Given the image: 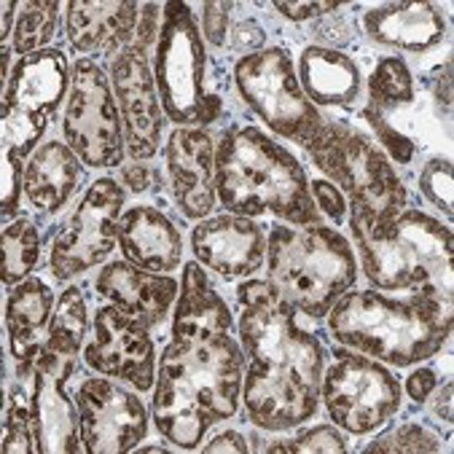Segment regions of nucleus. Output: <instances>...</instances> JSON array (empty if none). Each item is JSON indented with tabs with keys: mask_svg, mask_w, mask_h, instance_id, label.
<instances>
[{
	"mask_svg": "<svg viewBox=\"0 0 454 454\" xmlns=\"http://www.w3.org/2000/svg\"><path fill=\"white\" fill-rule=\"evenodd\" d=\"M239 339L247 360L245 409L263 430H291L317 414L325 352L269 283L239 286Z\"/></svg>",
	"mask_w": 454,
	"mask_h": 454,
	"instance_id": "1",
	"label": "nucleus"
},
{
	"mask_svg": "<svg viewBox=\"0 0 454 454\" xmlns=\"http://www.w3.org/2000/svg\"><path fill=\"white\" fill-rule=\"evenodd\" d=\"M245 352L229 333H177L161 352L153 393L159 433L197 449L215 422L237 414L242 395Z\"/></svg>",
	"mask_w": 454,
	"mask_h": 454,
	"instance_id": "2",
	"label": "nucleus"
},
{
	"mask_svg": "<svg viewBox=\"0 0 454 454\" xmlns=\"http://www.w3.org/2000/svg\"><path fill=\"white\" fill-rule=\"evenodd\" d=\"M349 226L363 271L380 291H409L451 301L449 226L419 210L377 218L360 207H352Z\"/></svg>",
	"mask_w": 454,
	"mask_h": 454,
	"instance_id": "3",
	"label": "nucleus"
},
{
	"mask_svg": "<svg viewBox=\"0 0 454 454\" xmlns=\"http://www.w3.org/2000/svg\"><path fill=\"white\" fill-rule=\"evenodd\" d=\"M215 194L237 215L275 213L288 223H317L312 186L280 143L255 127L226 132L215 148Z\"/></svg>",
	"mask_w": 454,
	"mask_h": 454,
	"instance_id": "4",
	"label": "nucleus"
},
{
	"mask_svg": "<svg viewBox=\"0 0 454 454\" xmlns=\"http://www.w3.org/2000/svg\"><path fill=\"white\" fill-rule=\"evenodd\" d=\"M328 328L339 344L406 369L449 341L451 301L425 294L403 301L377 291L344 294L328 312Z\"/></svg>",
	"mask_w": 454,
	"mask_h": 454,
	"instance_id": "5",
	"label": "nucleus"
},
{
	"mask_svg": "<svg viewBox=\"0 0 454 454\" xmlns=\"http://www.w3.org/2000/svg\"><path fill=\"white\" fill-rule=\"evenodd\" d=\"M269 286L307 317H325L355 286L357 263L349 242L320 223L304 229L275 226L266 239Z\"/></svg>",
	"mask_w": 454,
	"mask_h": 454,
	"instance_id": "6",
	"label": "nucleus"
},
{
	"mask_svg": "<svg viewBox=\"0 0 454 454\" xmlns=\"http://www.w3.org/2000/svg\"><path fill=\"white\" fill-rule=\"evenodd\" d=\"M153 46V78L169 121L180 127L210 124L221 114V100L207 86L205 43L186 4H167Z\"/></svg>",
	"mask_w": 454,
	"mask_h": 454,
	"instance_id": "7",
	"label": "nucleus"
},
{
	"mask_svg": "<svg viewBox=\"0 0 454 454\" xmlns=\"http://www.w3.org/2000/svg\"><path fill=\"white\" fill-rule=\"evenodd\" d=\"M315 167L363 213L390 218L406 207V189L382 148L344 121H323L307 143Z\"/></svg>",
	"mask_w": 454,
	"mask_h": 454,
	"instance_id": "8",
	"label": "nucleus"
},
{
	"mask_svg": "<svg viewBox=\"0 0 454 454\" xmlns=\"http://www.w3.org/2000/svg\"><path fill=\"white\" fill-rule=\"evenodd\" d=\"M234 81L245 103L278 135L307 145L325 121L304 95L294 59L286 49L245 54L234 67Z\"/></svg>",
	"mask_w": 454,
	"mask_h": 454,
	"instance_id": "9",
	"label": "nucleus"
},
{
	"mask_svg": "<svg viewBox=\"0 0 454 454\" xmlns=\"http://www.w3.org/2000/svg\"><path fill=\"white\" fill-rule=\"evenodd\" d=\"M67 83V59L59 49L33 51L14 65L4 92V143L9 156L25 159L35 151Z\"/></svg>",
	"mask_w": 454,
	"mask_h": 454,
	"instance_id": "10",
	"label": "nucleus"
},
{
	"mask_svg": "<svg viewBox=\"0 0 454 454\" xmlns=\"http://www.w3.org/2000/svg\"><path fill=\"white\" fill-rule=\"evenodd\" d=\"M320 395L339 427L363 435L398 414L403 390L380 360L363 352H336L333 366L323 377Z\"/></svg>",
	"mask_w": 454,
	"mask_h": 454,
	"instance_id": "11",
	"label": "nucleus"
},
{
	"mask_svg": "<svg viewBox=\"0 0 454 454\" xmlns=\"http://www.w3.org/2000/svg\"><path fill=\"white\" fill-rule=\"evenodd\" d=\"M65 140L89 167H119L124 159L121 116L103 67L92 59L73 65Z\"/></svg>",
	"mask_w": 454,
	"mask_h": 454,
	"instance_id": "12",
	"label": "nucleus"
},
{
	"mask_svg": "<svg viewBox=\"0 0 454 454\" xmlns=\"http://www.w3.org/2000/svg\"><path fill=\"white\" fill-rule=\"evenodd\" d=\"M124 207V192L116 180H95L83 194L78 210L67 221L65 231L51 245V271L57 280L83 275L106 261L119 239V221Z\"/></svg>",
	"mask_w": 454,
	"mask_h": 454,
	"instance_id": "13",
	"label": "nucleus"
},
{
	"mask_svg": "<svg viewBox=\"0 0 454 454\" xmlns=\"http://www.w3.org/2000/svg\"><path fill=\"white\" fill-rule=\"evenodd\" d=\"M78 369V349L62 347L57 341H46L38 366H35V387L30 395L33 409V430L35 449L43 454L57 451H86L78 438V406L67 395V382Z\"/></svg>",
	"mask_w": 454,
	"mask_h": 454,
	"instance_id": "14",
	"label": "nucleus"
},
{
	"mask_svg": "<svg viewBox=\"0 0 454 454\" xmlns=\"http://www.w3.org/2000/svg\"><path fill=\"white\" fill-rule=\"evenodd\" d=\"M75 406L86 451H129L148 433V411L143 401L108 380H86L75 393Z\"/></svg>",
	"mask_w": 454,
	"mask_h": 454,
	"instance_id": "15",
	"label": "nucleus"
},
{
	"mask_svg": "<svg viewBox=\"0 0 454 454\" xmlns=\"http://www.w3.org/2000/svg\"><path fill=\"white\" fill-rule=\"evenodd\" d=\"M111 81L129 156L151 159L161 143L164 116L156 78L151 75L145 62V51L137 46L121 49L111 65Z\"/></svg>",
	"mask_w": 454,
	"mask_h": 454,
	"instance_id": "16",
	"label": "nucleus"
},
{
	"mask_svg": "<svg viewBox=\"0 0 454 454\" xmlns=\"http://www.w3.org/2000/svg\"><path fill=\"white\" fill-rule=\"evenodd\" d=\"M153 341L143 323L116 307H100L95 315V339L86 347V363L95 372L124 380L135 390L153 385Z\"/></svg>",
	"mask_w": 454,
	"mask_h": 454,
	"instance_id": "17",
	"label": "nucleus"
},
{
	"mask_svg": "<svg viewBox=\"0 0 454 454\" xmlns=\"http://www.w3.org/2000/svg\"><path fill=\"white\" fill-rule=\"evenodd\" d=\"M167 177L177 210L186 218H205L215 207V145L202 129L180 127L167 148Z\"/></svg>",
	"mask_w": 454,
	"mask_h": 454,
	"instance_id": "18",
	"label": "nucleus"
},
{
	"mask_svg": "<svg viewBox=\"0 0 454 454\" xmlns=\"http://www.w3.org/2000/svg\"><path fill=\"white\" fill-rule=\"evenodd\" d=\"M192 247L205 266L229 280H237L250 278L261 269L266 255V234L261 223L245 215H218L202 221L192 231Z\"/></svg>",
	"mask_w": 454,
	"mask_h": 454,
	"instance_id": "19",
	"label": "nucleus"
},
{
	"mask_svg": "<svg viewBox=\"0 0 454 454\" xmlns=\"http://www.w3.org/2000/svg\"><path fill=\"white\" fill-rule=\"evenodd\" d=\"M95 286L100 296L114 301L116 309L135 317L145 328L159 325L177 296V283L172 278L153 275V271H145L127 261L108 263Z\"/></svg>",
	"mask_w": 454,
	"mask_h": 454,
	"instance_id": "20",
	"label": "nucleus"
},
{
	"mask_svg": "<svg viewBox=\"0 0 454 454\" xmlns=\"http://www.w3.org/2000/svg\"><path fill=\"white\" fill-rule=\"evenodd\" d=\"M51 307H54V294L38 278L20 283L14 294L9 296V304H6L9 349H12L20 380H27L30 374H35L38 357L49 339V325L54 315Z\"/></svg>",
	"mask_w": 454,
	"mask_h": 454,
	"instance_id": "21",
	"label": "nucleus"
},
{
	"mask_svg": "<svg viewBox=\"0 0 454 454\" xmlns=\"http://www.w3.org/2000/svg\"><path fill=\"white\" fill-rule=\"evenodd\" d=\"M119 242L129 263L145 271H172L184 255V239L175 223L156 207H129L119 221Z\"/></svg>",
	"mask_w": 454,
	"mask_h": 454,
	"instance_id": "22",
	"label": "nucleus"
},
{
	"mask_svg": "<svg viewBox=\"0 0 454 454\" xmlns=\"http://www.w3.org/2000/svg\"><path fill=\"white\" fill-rule=\"evenodd\" d=\"M366 33L385 46L403 51H430L446 38V20L430 4H387L366 12Z\"/></svg>",
	"mask_w": 454,
	"mask_h": 454,
	"instance_id": "23",
	"label": "nucleus"
},
{
	"mask_svg": "<svg viewBox=\"0 0 454 454\" xmlns=\"http://www.w3.org/2000/svg\"><path fill=\"white\" fill-rule=\"evenodd\" d=\"M81 180H83V169L73 148L49 140L30 153L25 164L22 189L33 207H38L41 213H57L75 194Z\"/></svg>",
	"mask_w": 454,
	"mask_h": 454,
	"instance_id": "24",
	"label": "nucleus"
},
{
	"mask_svg": "<svg viewBox=\"0 0 454 454\" xmlns=\"http://www.w3.org/2000/svg\"><path fill=\"white\" fill-rule=\"evenodd\" d=\"M135 22V4H67V35L78 51H116L129 43Z\"/></svg>",
	"mask_w": 454,
	"mask_h": 454,
	"instance_id": "25",
	"label": "nucleus"
},
{
	"mask_svg": "<svg viewBox=\"0 0 454 454\" xmlns=\"http://www.w3.org/2000/svg\"><path fill=\"white\" fill-rule=\"evenodd\" d=\"M299 83L312 103L349 106L360 95V70L336 49L309 46L299 59Z\"/></svg>",
	"mask_w": 454,
	"mask_h": 454,
	"instance_id": "26",
	"label": "nucleus"
},
{
	"mask_svg": "<svg viewBox=\"0 0 454 454\" xmlns=\"http://www.w3.org/2000/svg\"><path fill=\"white\" fill-rule=\"evenodd\" d=\"M231 312L221 294L207 280V271L200 263H186L184 291H180L172 336L175 333H229Z\"/></svg>",
	"mask_w": 454,
	"mask_h": 454,
	"instance_id": "27",
	"label": "nucleus"
},
{
	"mask_svg": "<svg viewBox=\"0 0 454 454\" xmlns=\"http://www.w3.org/2000/svg\"><path fill=\"white\" fill-rule=\"evenodd\" d=\"M41 255V239L30 221L20 218L4 229V283L20 286Z\"/></svg>",
	"mask_w": 454,
	"mask_h": 454,
	"instance_id": "28",
	"label": "nucleus"
},
{
	"mask_svg": "<svg viewBox=\"0 0 454 454\" xmlns=\"http://www.w3.org/2000/svg\"><path fill=\"white\" fill-rule=\"evenodd\" d=\"M59 27V4H22L17 30H14V51L27 57L33 51H41L43 43H49L57 35Z\"/></svg>",
	"mask_w": 454,
	"mask_h": 454,
	"instance_id": "29",
	"label": "nucleus"
},
{
	"mask_svg": "<svg viewBox=\"0 0 454 454\" xmlns=\"http://www.w3.org/2000/svg\"><path fill=\"white\" fill-rule=\"evenodd\" d=\"M411 98H414V83H411V73H409L406 62L398 57L382 59L372 75L374 108H380V114H382V111L401 108V106L411 103Z\"/></svg>",
	"mask_w": 454,
	"mask_h": 454,
	"instance_id": "30",
	"label": "nucleus"
},
{
	"mask_svg": "<svg viewBox=\"0 0 454 454\" xmlns=\"http://www.w3.org/2000/svg\"><path fill=\"white\" fill-rule=\"evenodd\" d=\"M86 301L78 288H67L62 299L57 301V312L51 315L49 339L70 349H81V341L86 336Z\"/></svg>",
	"mask_w": 454,
	"mask_h": 454,
	"instance_id": "31",
	"label": "nucleus"
},
{
	"mask_svg": "<svg viewBox=\"0 0 454 454\" xmlns=\"http://www.w3.org/2000/svg\"><path fill=\"white\" fill-rule=\"evenodd\" d=\"M4 451H38L35 449V430H33V409L25 393L17 387L9 395L6 422H4Z\"/></svg>",
	"mask_w": 454,
	"mask_h": 454,
	"instance_id": "32",
	"label": "nucleus"
},
{
	"mask_svg": "<svg viewBox=\"0 0 454 454\" xmlns=\"http://www.w3.org/2000/svg\"><path fill=\"white\" fill-rule=\"evenodd\" d=\"M366 451H441V441L427 427L406 422L380 435L374 443L366 446Z\"/></svg>",
	"mask_w": 454,
	"mask_h": 454,
	"instance_id": "33",
	"label": "nucleus"
},
{
	"mask_svg": "<svg viewBox=\"0 0 454 454\" xmlns=\"http://www.w3.org/2000/svg\"><path fill=\"white\" fill-rule=\"evenodd\" d=\"M451 161L449 159H430L419 175V192L446 215L454 207V189H451Z\"/></svg>",
	"mask_w": 454,
	"mask_h": 454,
	"instance_id": "34",
	"label": "nucleus"
},
{
	"mask_svg": "<svg viewBox=\"0 0 454 454\" xmlns=\"http://www.w3.org/2000/svg\"><path fill=\"white\" fill-rule=\"evenodd\" d=\"M269 451H299V454H315V451H347V438L333 427V425H320L312 427L291 441H278L271 443Z\"/></svg>",
	"mask_w": 454,
	"mask_h": 454,
	"instance_id": "35",
	"label": "nucleus"
},
{
	"mask_svg": "<svg viewBox=\"0 0 454 454\" xmlns=\"http://www.w3.org/2000/svg\"><path fill=\"white\" fill-rule=\"evenodd\" d=\"M363 119H366V121L372 124V129L377 132L382 148L393 156V161H398V164H409V161H411V156H414V143H411L406 135H401L395 127H390V124L385 121V116H382L374 106L363 111Z\"/></svg>",
	"mask_w": 454,
	"mask_h": 454,
	"instance_id": "36",
	"label": "nucleus"
},
{
	"mask_svg": "<svg viewBox=\"0 0 454 454\" xmlns=\"http://www.w3.org/2000/svg\"><path fill=\"white\" fill-rule=\"evenodd\" d=\"M22 159L17 156H9L6 153V161H4V218L9 221L14 213H17V205H20V186H25V169L20 164Z\"/></svg>",
	"mask_w": 454,
	"mask_h": 454,
	"instance_id": "37",
	"label": "nucleus"
},
{
	"mask_svg": "<svg viewBox=\"0 0 454 454\" xmlns=\"http://www.w3.org/2000/svg\"><path fill=\"white\" fill-rule=\"evenodd\" d=\"M229 4H205V35L213 46H223L229 35Z\"/></svg>",
	"mask_w": 454,
	"mask_h": 454,
	"instance_id": "38",
	"label": "nucleus"
},
{
	"mask_svg": "<svg viewBox=\"0 0 454 454\" xmlns=\"http://www.w3.org/2000/svg\"><path fill=\"white\" fill-rule=\"evenodd\" d=\"M309 186H312V192H315L317 207H320L328 218H333V221L339 223V221L344 218V213H347L341 192H339L333 184H328V180H315V184H309Z\"/></svg>",
	"mask_w": 454,
	"mask_h": 454,
	"instance_id": "39",
	"label": "nucleus"
},
{
	"mask_svg": "<svg viewBox=\"0 0 454 454\" xmlns=\"http://www.w3.org/2000/svg\"><path fill=\"white\" fill-rule=\"evenodd\" d=\"M275 9H278L286 20L304 22V20H312V17H320V14L339 12L341 6H339V4H275Z\"/></svg>",
	"mask_w": 454,
	"mask_h": 454,
	"instance_id": "40",
	"label": "nucleus"
},
{
	"mask_svg": "<svg viewBox=\"0 0 454 454\" xmlns=\"http://www.w3.org/2000/svg\"><path fill=\"white\" fill-rule=\"evenodd\" d=\"M121 180H124V186H129L135 194H143V192H151L153 180H156V172L148 164L135 161V164H127L121 169Z\"/></svg>",
	"mask_w": 454,
	"mask_h": 454,
	"instance_id": "41",
	"label": "nucleus"
},
{
	"mask_svg": "<svg viewBox=\"0 0 454 454\" xmlns=\"http://www.w3.org/2000/svg\"><path fill=\"white\" fill-rule=\"evenodd\" d=\"M433 390H435V372H433V369H417V372L406 380V393H409L414 401H425Z\"/></svg>",
	"mask_w": 454,
	"mask_h": 454,
	"instance_id": "42",
	"label": "nucleus"
},
{
	"mask_svg": "<svg viewBox=\"0 0 454 454\" xmlns=\"http://www.w3.org/2000/svg\"><path fill=\"white\" fill-rule=\"evenodd\" d=\"M205 451H231V454H245L247 451V443H245V438L239 435V433H234V430H226V433H221V435H215L210 443H205Z\"/></svg>",
	"mask_w": 454,
	"mask_h": 454,
	"instance_id": "43",
	"label": "nucleus"
},
{
	"mask_svg": "<svg viewBox=\"0 0 454 454\" xmlns=\"http://www.w3.org/2000/svg\"><path fill=\"white\" fill-rule=\"evenodd\" d=\"M263 43V30L261 27H250V33H247V22H242L239 27H237V33H234V46L239 49V51H247V54H255V49Z\"/></svg>",
	"mask_w": 454,
	"mask_h": 454,
	"instance_id": "44",
	"label": "nucleus"
},
{
	"mask_svg": "<svg viewBox=\"0 0 454 454\" xmlns=\"http://www.w3.org/2000/svg\"><path fill=\"white\" fill-rule=\"evenodd\" d=\"M433 411L443 419V422H451V385L446 382L443 390L435 393L433 398Z\"/></svg>",
	"mask_w": 454,
	"mask_h": 454,
	"instance_id": "45",
	"label": "nucleus"
},
{
	"mask_svg": "<svg viewBox=\"0 0 454 454\" xmlns=\"http://www.w3.org/2000/svg\"><path fill=\"white\" fill-rule=\"evenodd\" d=\"M449 89H451V62H446V70H443V75L438 78V103H441L446 111H449V106H451Z\"/></svg>",
	"mask_w": 454,
	"mask_h": 454,
	"instance_id": "46",
	"label": "nucleus"
},
{
	"mask_svg": "<svg viewBox=\"0 0 454 454\" xmlns=\"http://www.w3.org/2000/svg\"><path fill=\"white\" fill-rule=\"evenodd\" d=\"M14 4H12V0H6V4H4V35H0V38H9L12 35V20H14Z\"/></svg>",
	"mask_w": 454,
	"mask_h": 454,
	"instance_id": "47",
	"label": "nucleus"
},
{
	"mask_svg": "<svg viewBox=\"0 0 454 454\" xmlns=\"http://www.w3.org/2000/svg\"><path fill=\"white\" fill-rule=\"evenodd\" d=\"M140 451H167L164 446H140Z\"/></svg>",
	"mask_w": 454,
	"mask_h": 454,
	"instance_id": "48",
	"label": "nucleus"
}]
</instances>
